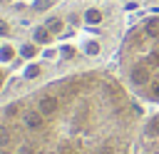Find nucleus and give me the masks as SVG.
Here are the masks:
<instances>
[{
	"label": "nucleus",
	"mask_w": 159,
	"mask_h": 154,
	"mask_svg": "<svg viewBox=\"0 0 159 154\" xmlns=\"http://www.w3.org/2000/svg\"><path fill=\"white\" fill-rule=\"evenodd\" d=\"M144 114L112 67L65 70L0 104V154H132Z\"/></svg>",
	"instance_id": "f257e3e1"
},
{
	"label": "nucleus",
	"mask_w": 159,
	"mask_h": 154,
	"mask_svg": "<svg viewBox=\"0 0 159 154\" xmlns=\"http://www.w3.org/2000/svg\"><path fill=\"white\" fill-rule=\"evenodd\" d=\"M112 70L142 107L159 109V10L124 27Z\"/></svg>",
	"instance_id": "f03ea898"
},
{
	"label": "nucleus",
	"mask_w": 159,
	"mask_h": 154,
	"mask_svg": "<svg viewBox=\"0 0 159 154\" xmlns=\"http://www.w3.org/2000/svg\"><path fill=\"white\" fill-rule=\"evenodd\" d=\"M132 154H159V109L144 114Z\"/></svg>",
	"instance_id": "7ed1b4c3"
}]
</instances>
